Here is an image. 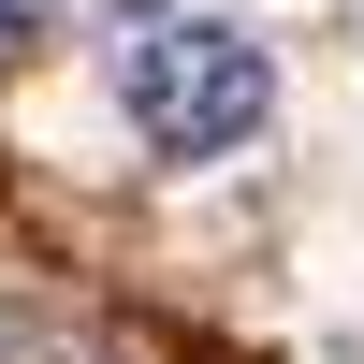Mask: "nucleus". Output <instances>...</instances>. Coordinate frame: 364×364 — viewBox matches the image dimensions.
Returning a JSON list of instances; mask_svg holds the SVG:
<instances>
[{
    "label": "nucleus",
    "instance_id": "1",
    "mask_svg": "<svg viewBox=\"0 0 364 364\" xmlns=\"http://www.w3.org/2000/svg\"><path fill=\"white\" fill-rule=\"evenodd\" d=\"M117 102H132V132L161 146V161H219V146L262 132L277 58H262L248 29H219V15H190V29H132V44H117Z\"/></svg>",
    "mask_w": 364,
    "mask_h": 364
},
{
    "label": "nucleus",
    "instance_id": "2",
    "mask_svg": "<svg viewBox=\"0 0 364 364\" xmlns=\"http://www.w3.org/2000/svg\"><path fill=\"white\" fill-rule=\"evenodd\" d=\"M44 15H58V0H0V58H15L29 29H44Z\"/></svg>",
    "mask_w": 364,
    "mask_h": 364
}]
</instances>
